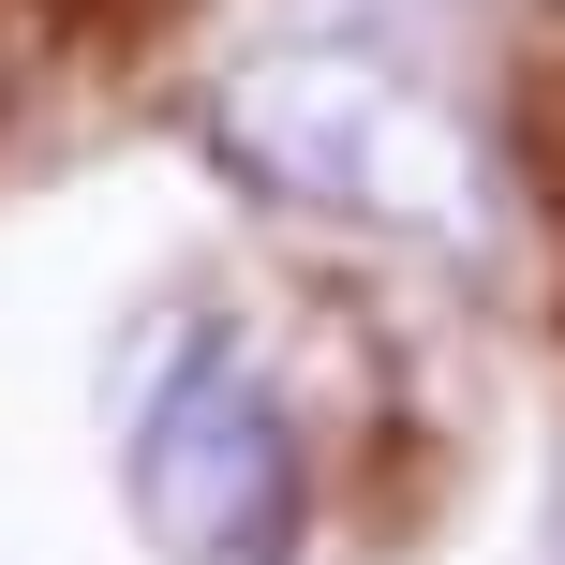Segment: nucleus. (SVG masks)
Returning a JSON list of instances; mask_svg holds the SVG:
<instances>
[{"label":"nucleus","mask_w":565,"mask_h":565,"mask_svg":"<svg viewBox=\"0 0 565 565\" xmlns=\"http://www.w3.org/2000/svg\"><path fill=\"white\" fill-rule=\"evenodd\" d=\"M209 149H224L254 194L372 224V238H431V254H477L491 238L477 135H461L402 60H372V45H254L209 89Z\"/></svg>","instance_id":"obj_1"},{"label":"nucleus","mask_w":565,"mask_h":565,"mask_svg":"<svg viewBox=\"0 0 565 565\" xmlns=\"http://www.w3.org/2000/svg\"><path fill=\"white\" fill-rule=\"evenodd\" d=\"M119 477L164 565H282L298 536V402L238 312H179L119 402Z\"/></svg>","instance_id":"obj_2"}]
</instances>
